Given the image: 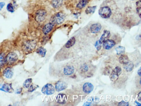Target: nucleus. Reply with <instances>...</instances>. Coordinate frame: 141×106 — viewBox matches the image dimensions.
Masks as SVG:
<instances>
[{
    "instance_id": "nucleus-15",
    "label": "nucleus",
    "mask_w": 141,
    "mask_h": 106,
    "mask_svg": "<svg viewBox=\"0 0 141 106\" xmlns=\"http://www.w3.org/2000/svg\"><path fill=\"white\" fill-rule=\"evenodd\" d=\"M101 26L98 23L93 24L91 26L90 30L91 32L94 34L99 32L101 30Z\"/></svg>"
},
{
    "instance_id": "nucleus-7",
    "label": "nucleus",
    "mask_w": 141,
    "mask_h": 106,
    "mask_svg": "<svg viewBox=\"0 0 141 106\" xmlns=\"http://www.w3.org/2000/svg\"><path fill=\"white\" fill-rule=\"evenodd\" d=\"M36 45V43L34 41H28L24 42L23 45V49L26 51H30L34 49Z\"/></svg>"
},
{
    "instance_id": "nucleus-31",
    "label": "nucleus",
    "mask_w": 141,
    "mask_h": 106,
    "mask_svg": "<svg viewBox=\"0 0 141 106\" xmlns=\"http://www.w3.org/2000/svg\"><path fill=\"white\" fill-rule=\"evenodd\" d=\"M81 70L83 72H85L88 71V66L87 64H84L82 66Z\"/></svg>"
},
{
    "instance_id": "nucleus-9",
    "label": "nucleus",
    "mask_w": 141,
    "mask_h": 106,
    "mask_svg": "<svg viewBox=\"0 0 141 106\" xmlns=\"http://www.w3.org/2000/svg\"><path fill=\"white\" fill-rule=\"evenodd\" d=\"M67 84L62 81L57 82L55 85V89L57 91H60L65 90L67 88Z\"/></svg>"
},
{
    "instance_id": "nucleus-17",
    "label": "nucleus",
    "mask_w": 141,
    "mask_h": 106,
    "mask_svg": "<svg viewBox=\"0 0 141 106\" xmlns=\"http://www.w3.org/2000/svg\"><path fill=\"white\" fill-rule=\"evenodd\" d=\"M134 66L133 63L132 62L129 61L127 63L124 64L123 67L126 72H130L133 70Z\"/></svg>"
},
{
    "instance_id": "nucleus-29",
    "label": "nucleus",
    "mask_w": 141,
    "mask_h": 106,
    "mask_svg": "<svg viewBox=\"0 0 141 106\" xmlns=\"http://www.w3.org/2000/svg\"><path fill=\"white\" fill-rule=\"evenodd\" d=\"M111 68L110 66H108L106 67L104 70L103 74L105 76H109L111 72Z\"/></svg>"
},
{
    "instance_id": "nucleus-40",
    "label": "nucleus",
    "mask_w": 141,
    "mask_h": 106,
    "mask_svg": "<svg viewBox=\"0 0 141 106\" xmlns=\"http://www.w3.org/2000/svg\"><path fill=\"white\" fill-rule=\"evenodd\" d=\"M138 100L139 101H141V91L138 93Z\"/></svg>"
},
{
    "instance_id": "nucleus-24",
    "label": "nucleus",
    "mask_w": 141,
    "mask_h": 106,
    "mask_svg": "<svg viewBox=\"0 0 141 106\" xmlns=\"http://www.w3.org/2000/svg\"><path fill=\"white\" fill-rule=\"evenodd\" d=\"M96 8L97 6L88 7L85 10V13L87 14L94 13Z\"/></svg>"
},
{
    "instance_id": "nucleus-6",
    "label": "nucleus",
    "mask_w": 141,
    "mask_h": 106,
    "mask_svg": "<svg viewBox=\"0 0 141 106\" xmlns=\"http://www.w3.org/2000/svg\"><path fill=\"white\" fill-rule=\"evenodd\" d=\"M55 89L54 86L50 84H47L43 87L41 91L43 94L51 95L55 93Z\"/></svg>"
},
{
    "instance_id": "nucleus-20",
    "label": "nucleus",
    "mask_w": 141,
    "mask_h": 106,
    "mask_svg": "<svg viewBox=\"0 0 141 106\" xmlns=\"http://www.w3.org/2000/svg\"><path fill=\"white\" fill-rule=\"evenodd\" d=\"M57 99L58 103L63 104L66 102V99H67V97L65 95L63 94H60L58 95Z\"/></svg>"
},
{
    "instance_id": "nucleus-27",
    "label": "nucleus",
    "mask_w": 141,
    "mask_h": 106,
    "mask_svg": "<svg viewBox=\"0 0 141 106\" xmlns=\"http://www.w3.org/2000/svg\"><path fill=\"white\" fill-rule=\"evenodd\" d=\"M32 81V78H29L25 80L23 84V86L24 88H28L30 86L31 83Z\"/></svg>"
},
{
    "instance_id": "nucleus-32",
    "label": "nucleus",
    "mask_w": 141,
    "mask_h": 106,
    "mask_svg": "<svg viewBox=\"0 0 141 106\" xmlns=\"http://www.w3.org/2000/svg\"><path fill=\"white\" fill-rule=\"evenodd\" d=\"M101 44L99 43L98 41H97L95 43V46L97 51H99L101 49Z\"/></svg>"
},
{
    "instance_id": "nucleus-8",
    "label": "nucleus",
    "mask_w": 141,
    "mask_h": 106,
    "mask_svg": "<svg viewBox=\"0 0 141 106\" xmlns=\"http://www.w3.org/2000/svg\"><path fill=\"white\" fill-rule=\"evenodd\" d=\"M0 90L10 93L14 92V89L11 84H6L0 85Z\"/></svg>"
},
{
    "instance_id": "nucleus-37",
    "label": "nucleus",
    "mask_w": 141,
    "mask_h": 106,
    "mask_svg": "<svg viewBox=\"0 0 141 106\" xmlns=\"http://www.w3.org/2000/svg\"><path fill=\"white\" fill-rule=\"evenodd\" d=\"M22 90V88L19 89L16 91V93H17V94H20V93L21 92Z\"/></svg>"
},
{
    "instance_id": "nucleus-22",
    "label": "nucleus",
    "mask_w": 141,
    "mask_h": 106,
    "mask_svg": "<svg viewBox=\"0 0 141 106\" xmlns=\"http://www.w3.org/2000/svg\"><path fill=\"white\" fill-rule=\"evenodd\" d=\"M88 2V0H80L76 5V7L79 9H82L85 7Z\"/></svg>"
},
{
    "instance_id": "nucleus-41",
    "label": "nucleus",
    "mask_w": 141,
    "mask_h": 106,
    "mask_svg": "<svg viewBox=\"0 0 141 106\" xmlns=\"http://www.w3.org/2000/svg\"><path fill=\"white\" fill-rule=\"evenodd\" d=\"M135 103H136L137 104L138 106H141V104L140 103H138V102H137V101H135Z\"/></svg>"
},
{
    "instance_id": "nucleus-18",
    "label": "nucleus",
    "mask_w": 141,
    "mask_h": 106,
    "mask_svg": "<svg viewBox=\"0 0 141 106\" xmlns=\"http://www.w3.org/2000/svg\"><path fill=\"white\" fill-rule=\"evenodd\" d=\"M75 42L76 39L75 37H72L66 43L65 45V47L67 49L70 48L73 46L75 44Z\"/></svg>"
},
{
    "instance_id": "nucleus-36",
    "label": "nucleus",
    "mask_w": 141,
    "mask_h": 106,
    "mask_svg": "<svg viewBox=\"0 0 141 106\" xmlns=\"http://www.w3.org/2000/svg\"><path fill=\"white\" fill-rule=\"evenodd\" d=\"M136 5L138 7H141V2L140 1H139L136 2Z\"/></svg>"
},
{
    "instance_id": "nucleus-5",
    "label": "nucleus",
    "mask_w": 141,
    "mask_h": 106,
    "mask_svg": "<svg viewBox=\"0 0 141 106\" xmlns=\"http://www.w3.org/2000/svg\"><path fill=\"white\" fill-rule=\"evenodd\" d=\"M47 16V12L44 9L38 10L35 16V20L37 22H40L44 21Z\"/></svg>"
},
{
    "instance_id": "nucleus-38",
    "label": "nucleus",
    "mask_w": 141,
    "mask_h": 106,
    "mask_svg": "<svg viewBox=\"0 0 141 106\" xmlns=\"http://www.w3.org/2000/svg\"><path fill=\"white\" fill-rule=\"evenodd\" d=\"M92 103L88 102H86V103H85L84 104V106H90Z\"/></svg>"
},
{
    "instance_id": "nucleus-4",
    "label": "nucleus",
    "mask_w": 141,
    "mask_h": 106,
    "mask_svg": "<svg viewBox=\"0 0 141 106\" xmlns=\"http://www.w3.org/2000/svg\"><path fill=\"white\" fill-rule=\"evenodd\" d=\"M122 68L119 66L116 67L110 76V78L112 82H115L119 78V76L122 73Z\"/></svg>"
},
{
    "instance_id": "nucleus-33",
    "label": "nucleus",
    "mask_w": 141,
    "mask_h": 106,
    "mask_svg": "<svg viewBox=\"0 0 141 106\" xmlns=\"http://www.w3.org/2000/svg\"><path fill=\"white\" fill-rule=\"evenodd\" d=\"M129 105V103L123 101H122L120 102L118 104V106H128Z\"/></svg>"
},
{
    "instance_id": "nucleus-13",
    "label": "nucleus",
    "mask_w": 141,
    "mask_h": 106,
    "mask_svg": "<svg viewBox=\"0 0 141 106\" xmlns=\"http://www.w3.org/2000/svg\"><path fill=\"white\" fill-rule=\"evenodd\" d=\"M14 74L13 69L11 67H8L4 70L3 72V75L6 78H11Z\"/></svg>"
},
{
    "instance_id": "nucleus-12",
    "label": "nucleus",
    "mask_w": 141,
    "mask_h": 106,
    "mask_svg": "<svg viewBox=\"0 0 141 106\" xmlns=\"http://www.w3.org/2000/svg\"><path fill=\"white\" fill-rule=\"evenodd\" d=\"M110 36V32L107 30H105L103 34L101 35L100 39L98 41L101 44H102L106 40L108 39Z\"/></svg>"
},
{
    "instance_id": "nucleus-2",
    "label": "nucleus",
    "mask_w": 141,
    "mask_h": 106,
    "mask_svg": "<svg viewBox=\"0 0 141 106\" xmlns=\"http://www.w3.org/2000/svg\"><path fill=\"white\" fill-rule=\"evenodd\" d=\"M98 14L99 16L103 18L107 19L111 16L112 12L111 10L108 6L101 7L99 10Z\"/></svg>"
},
{
    "instance_id": "nucleus-42",
    "label": "nucleus",
    "mask_w": 141,
    "mask_h": 106,
    "mask_svg": "<svg viewBox=\"0 0 141 106\" xmlns=\"http://www.w3.org/2000/svg\"><path fill=\"white\" fill-rule=\"evenodd\" d=\"M141 78H140V85H141Z\"/></svg>"
},
{
    "instance_id": "nucleus-14",
    "label": "nucleus",
    "mask_w": 141,
    "mask_h": 106,
    "mask_svg": "<svg viewBox=\"0 0 141 106\" xmlns=\"http://www.w3.org/2000/svg\"><path fill=\"white\" fill-rule=\"evenodd\" d=\"M54 24L50 22L44 26L43 29V32L45 35L48 34L52 30Z\"/></svg>"
},
{
    "instance_id": "nucleus-1",
    "label": "nucleus",
    "mask_w": 141,
    "mask_h": 106,
    "mask_svg": "<svg viewBox=\"0 0 141 106\" xmlns=\"http://www.w3.org/2000/svg\"><path fill=\"white\" fill-rule=\"evenodd\" d=\"M66 18L65 14L62 12H58L52 17L50 22L54 24L59 25L64 21Z\"/></svg>"
},
{
    "instance_id": "nucleus-19",
    "label": "nucleus",
    "mask_w": 141,
    "mask_h": 106,
    "mask_svg": "<svg viewBox=\"0 0 141 106\" xmlns=\"http://www.w3.org/2000/svg\"><path fill=\"white\" fill-rule=\"evenodd\" d=\"M63 2V0H52V5L54 8L57 9L61 7Z\"/></svg>"
},
{
    "instance_id": "nucleus-35",
    "label": "nucleus",
    "mask_w": 141,
    "mask_h": 106,
    "mask_svg": "<svg viewBox=\"0 0 141 106\" xmlns=\"http://www.w3.org/2000/svg\"><path fill=\"white\" fill-rule=\"evenodd\" d=\"M141 7H139L137 8L136 11L137 13L139 14L140 18H141Z\"/></svg>"
},
{
    "instance_id": "nucleus-21",
    "label": "nucleus",
    "mask_w": 141,
    "mask_h": 106,
    "mask_svg": "<svg viewBox=\"0 0 141 106\" xmlns=\"http://www.w3.org/2000/svg\"><path fill=\"white\" fill-rule=\"evenodd\" d=\"M119 61L120 63L125 64L130 61L127 56L122 55L119 57Z\"/></svg>"
},
{
    "instance_id": "nucleus-10",
    "label": "nucleus",
    "mask_w": 141,
    "mask_h": 106,
    "mask_svg": "<svg viewBox=\"0 0 141 106\" xmlns=\"http://www.w3.org/2000/svg\"><path fill=\"white\" fill-rule=\"evenodd\" d=\"M116 44L115 41L111 39H107L103 43V47L106 50H109L114 46Z\"/></svg>"
},
{
    "instance_id": "nucleus-23",
    "label": "nucleus",
    "mask_w": 141,
    "mask_h": 106,
    "mask_svg": "<svg viewBox=\"0 0 141 106\" xmlns=\"http://www.w3.org/2000/svg\"><path fill=\"white\" fill-rule=\"evenodd\" d=\"M47 52V51L46 49L43 47H40L36 50V53L39 54L41 57H45Z\"/></svg>"
},
{
    "instance_id": "nucleus-26",
    "label": "nucleus",
    "mask_w": 141,
    "mask_h": 106,
    "mask_svg": "<svg viewBox=\"0 0 141 106\" xmlns=\"http://www.w3.org/2000/svg\"><path fill=\"white\" fill-rule=\"evenodd\" d=\"M5 55L4 53L0 54V67H3L5 63Z\"/></svg>"
},
{
    "instance_id": "nucleus-11",
    "label": "nucleus",
    "mask_w": 141,
    "mask_h": 106,
    "mask_svg": "<svg viewBox=\"0 0 141 106\" xmlns=\"http://www.w3.org/2000/svg\"><path fill=\"white\" fill-rule=\"evenodd\" d=\"M94 86L91 83H86L83 86V91L86 93H90L94 90Z\"/></svg>"
},
{
    "instance_id": "nucleus-16",
    "label": "nucleus",
    "mask_w": 141,
    "mask_h": 106,
    "mask_svg": "<svg viewBox=\"0 0 141 106\" xmlns=\"http://www.w3.org/2000/svg\"><path fill=\"white\" fill-rule=\"evenodd\" d=\"M74 68L73 66H68L64 68L63 73L66 75H70L73 74Z\"/></svg>"
},
{
    "instance_id": "nucleus-39",
    "label": "nucleus",
    "mask_w": 141,
    "mask_h": 106,
    "mask_svg": "<svg viewBox=\"0 0 141 106\" xmlns=\"http://www.w3.org/2000/svg\"><path fill=\"white\" fill-rule=\"evenodd\" d=\"M141 67L137 71V73L138 75L141 77Z\"/></svg>"
},
{
    "instance_id": "nucleus-30",
    "label": "nucleus",
    "mask_w": 141,
    "mask_h": 106,
    "mask_svg": "<svg viewBox=\"0 0 141 106\" xmlns=\"http://www.w3.org/2000/svg\"><path fill=\"white\" fill-rule=\"evenodd\" d=\"M39 86L36 85H32L29 88V89L28 91L30 92H32L38 88Z\"/></svg>"
},
{
    "instance_id": "nucleus-25",
    "label": "nucleus",
    "mask_w": 141,
    "mask_h": 106,
    "mask_svg": "<svg viewBox=\"0 0 141 106\" xmlns=\"http://www.w3.org/2000/svg\"><path fill=\"white\" fill-rule=\"evenodd\" d=\"M115 50L118 55L123 54L125 52V48L122 46H119L116 48Z\"/></svg>"
},
{
    "instance_id": "nucleus-34",
    "label": "nucleus",
    "mask_w": 141,
    "mask_h": 106,
    "mask_svg": "<svg viewBox=\"0 0 141 106\" xmlns=\"http://www.w3.org/2000/svg\"><path fill=\"white\" fill-rule=\"evenodd\" d=\"M5 5V3L3 2H0V11H1L2 9Z\"/></svg>"
},
{
    "instance_id": "nucleus-43",
    "label": "nucleus",
    "mask_w": 141,
    "mask_h": 106,
    "mask_svg": "<svg viewBox=\"0 0 141 106\" xmlns=\"http://www.w3.org/2000/svg\"><path fill=\"white\" fill-rule=\"evenodd\" d=\"M130 1H135V0H130Z\"/></svg>"
},
{
    "instance_id": "nucleus-28",
    "label": "nucleus",
    "mask_w": 141,
    "mask_h": 106,
    "mask_svg": "<svg viewBox=\"0 0 141 106\" xmlns=\"http://www.w3.org/2000/svg\"><path fill=\"white\" fill-rule=\"evenodd\" d=\"M7 9L8 11L11 13H14L15 11L14 6L11 3L8 4L7 6Z\"/></svg>"
},
{
    "instance_id": "nucleus-3",
    "label": "nucleus",
    "mask_w": 141,
    "mask_h": 106,
    "mask_svg": "<svg viewBox=\"0 0 141 106\" xmlns=\"http://www.w3.org/2000/svg\"><path fill=\"white\" fill-rule=\"evenodd\" d=\"M18 58V56L16 53L11 52L8 53L5 57V63L8 65H12L17 61Z\"/></svg>"
}]
</instances>
